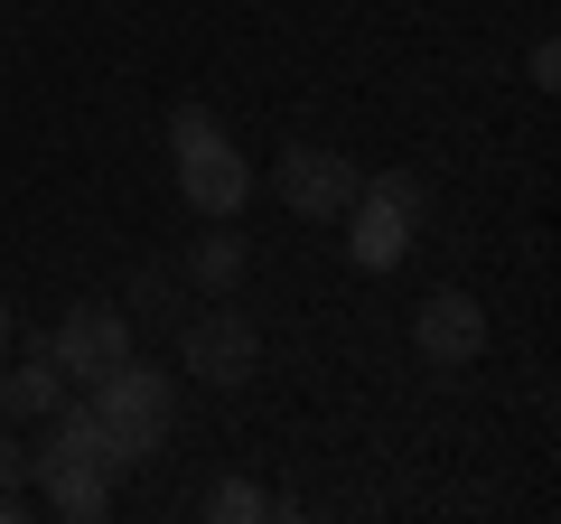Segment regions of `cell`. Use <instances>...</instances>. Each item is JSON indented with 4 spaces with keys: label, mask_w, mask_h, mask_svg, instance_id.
Returning a JSON list of instances; mask_svg holds the SVG:
<instances>
[{
    "label": "cell",
    "mask_w": 561,
    "mask_h": 524,
    "mask_svg": "<svg viewBox=\"0 0 561 524\" xmlns=\"http://www.w3.org/2000/svg\"><path fill=\"white\" fill-rule=\"evenodd\" d=\"M0 487H10V497L28 487V441H10V431H0Z\"/></svg>",
    "instance_id": "9a60e30c"
},
{
    "label": "cell",
    "mask_w": 561,
    "mask_h": 524,
    "mask_svg": "<svg viewBox=\"0 0 561 524\" xmlns=\"http://www.w3.org/2000/svg\"><path fill=\"white\" fill-rule=\"evenodd\" d=\"M28 487H38V505L66 515V524H103L113 515V478H103V468H47V478H28Z\"/></svg>",
    "instance_id": "30bf717a"
},
{
    "label": "cell",
    "mask_w": 561,
    "mask_h": 524,
    "mask_svg": "<svg viewBox=\"0 0 561 524\" xmlns=\"http://www.w3.org/2000/svg\"><path fill=\"white\" fill-rule=\"evenodd\" d=\"M38 346H47V365H57L66 384H103L122 356H131V309H113V300H76L57 328H38Z\"/></svg>",
    "instance_id": "277c9868"
},
{
    "label": "cell",
    "mask_w": 561,
    "mask_h": 524,
    "mask_svg": "<svg viewBox=\"0 0 561 524\" xmlns=\"http://www.w3.org/2000/svg\"><path fill=\"white\" fill-rule=\"evenodd\" d=\"M412 346H421L431 365H478V356H486V309H478V291H431L421 319H412Z\"/></svg>",
    "instance_id": "8992f818"
},
{
    "label": "cell",
    "mask_w": 561,
    "mask_h": 524,
    "mask_svg": "<svg viewBox=\"0 0 561 524\" xmlns=\"http://www.w3.org/2000/svg\"><path fill=\"white\" fill-rule=\"evenodd\" d=\"M356 187H365V169L346 160V150H328V141H290L280 150V206H290V216L337 225L346 206H356Z\"/></svg>",
    "instance_id": "5b68a950"
},
{
    "label": "cell",
    "mask_w": 561,
    "mask_h": 524,
    "mask_svg": "<svg viewBox=\"0 0 561 524\" xmlns=\"http://www.w3.org/2000/svg\"><path fill=\"white\" fill-rule=\"evenodd\" d=\"M84 412L103 422V441L122 449V459H150V449L169 441V422H179V384L160 375V365H140V356H122L103 384H84Z\"/></svg>",
    "instance_id": "7a4b0ae2"
},
{
    "label": "cell",
    "mask_w": 561,
    "mask_h": 524,
    "mask_svg": "<svg viewBox=\"0 0 561 524\" xmlns=\"http://www.w3.org/2000/svg\"><path fill=\"white\" fill-rule=\"evenodd\" d=\"M187 282H197V291H206V300H225V291H234V282H243V235H225V225H216V216H206V235H197V243H187Z\"/></svg>",
    "instance_id": "8fae6325"
},
{
    "label": "cell",
    "mask_w": 561,
    "mask_h": 524,
    "mask_svg": "<svg viewBox=\"0 0 561 524\" xmlns=\"http://www.w3.org/2000/svg\"><path fill=\"white\" fill-rule=\"evenodd\" d=\"M10 338H20V319H10V300H0V356H10Z\"/></svg>",
    "instance_id": "e0dca14e"
},
{
    "label": "cell",
    "mask_w": 561,
    "mask_h": 524,
    "mask_svg": "<svg viewBox=\"0 0 561 524\" xmlns=\"http://www.w3.org/2000/svg\"><path fill=\"white\" fill-rule=\"evenodd\" d=\"M169 160H179V197L197 206V216H216V225L243 216V197H253V160L225 141V122L206 113V103H179V113H169Z\"/></svg>",
    "instance_id": "6da1fadb"
},
{
    "label": "cell",
    "mask_w": 561,
    "mask_h": 524,
    "mask_svg": "<svg viewBox=\"0 0 561 524\" xmlns=\"http://www.w3.org/2000/svg\"><path fill=\"white\" fill-rule=\"evenodd\" d=\"M337 225H346V262H356V272H393V262L412 253V235H421V225L402 216L393 197H375V187H356V206H346Z\"/></svg>",
    "instance_id": "ba28073f"
},
{
    "label": "cell",
    "mask_w": 561,
    "mask_h": 524,
    "mask_svg": "<svg viewBox=\"0 0 561 524\" xmlns=\"http://www.w3.org/2000/svg\"><path fill=\"white\" fill-rule=\"evenodd\" d=\"M365 187H375V197H393L412 225H431V179H421V169H375Z\"/></svg>",
    "instance_id": "5bb4252c"
},
{
    "label": "cell",
    "mask_w": 561,
    "mask_h": 524,
    "mask_svg": "<svg viewBox=\"0 0 561 524\" xmlns=\"http://www.w3.org/2000/svg\"><path fill=\"white\" fill-rule=\"evenodd\" d=\"M20 505H28V497H10V487H0V524H20Z\"/></svg>",
    "instance_id": "ac0fdd59"
},
{
    "label": "cell",
    "mask_w": 561,
    "mask_h": 524,
    "mask_svg": "<svg viewBox=\"0 0 561 524\" xmlns=\"http://www.w3.org/2000/svg\"><path fill=\"white\" fill-rule=\"evenodd\" d=\"M47 468H103V478H131V459L103 441V422H94L84 403H57V412H47V441L28 449V478H47Z\"/></svg>",
    "instance_id": "52a82bcc"
},
{
    "label": "cell",
    "mask_w": 561,
    "mask_h": 524,
    "mask_svg": "<svg viewBox=\"0 0 561 524\" xmlns=\"http://www.w3.org/2000/svg\"><path fill=\"white\" fill-rule=\"evenodd\" d=\"M122 309H131V319H179V282H169L160 262H140V272H131V300H122Z\"/></svg>",
    "instance_id": "4fadbf2b"
},
{
    "label": "cell",
    "mask_w": 561,
    "mask_h": 524,
    "mask_svg": "<svg viewBox=\"0 0 561 524\" xmlns=\"http://www.w3.org/2000/svg\"><path fill=\"white\" fill-rule=\"evenodd\" d=\"M206 515H216V524H262V515H280V497L253 487V478H216V487H206Z\"/></svg>",
    "instance_id": "7c38bea8"
},
{
    "label": "cell",
    "mask_w": 561,
    "mask_h": 524,
    "mask_svg": "<svg viewBox=\"0 0 561 524\" xmlns=\"http://www.w3.org/2000/svg\"><path fill=\"white\" fill-rule=\"evenodd\" d=\"M253 365H262V328L243 319V309L206 300L197 319H179V375H187V384L234 394V384H253Z\"/></svg>",
    "instance_id": "3957f363"
},
{
    "label": "cell",
    "mask_w": 561,
    "mask_h": 524,
    "mask_svg": "<svg viewBox=\"0 0 561 524\" xmlns=\"http://www.w3.org/2000/svg\"><path fill=\"white\" fill-rule=\"evenodd\" d=\"M57 403H66V375L38 346H10V356H0V412H10V422H47Z\"/></svg>",
    "instance_id": "9c48e42d"
},
{
    "label": "cell",
    "mask_w": 561,
    "mask_h": 524,
    "mask_svg": "<svg viewBox=\"0 0 561 524\" xmlns=\"http://www.w3.org/2000/svg\"><path fill=\"white\" fill-rule=\"evenodd\" d=\"M524 76H534L542 94H552V84H561V47H552V38H534V57H524Z\"/></svg>",
    "instance_id": "2e32d148"
}]
</instances>
